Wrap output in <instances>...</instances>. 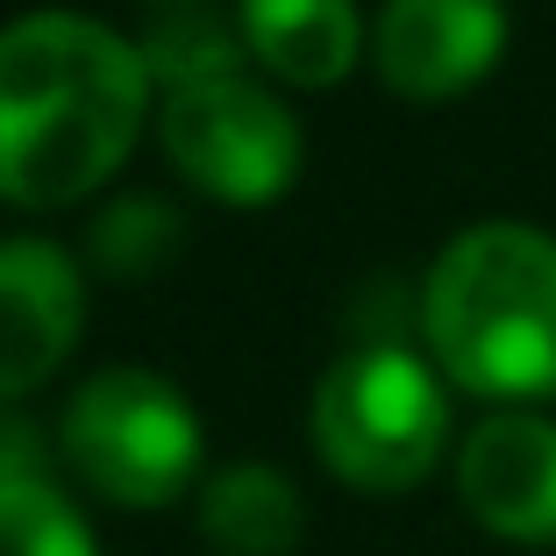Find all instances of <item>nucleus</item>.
<instances>
[{"mask_svg":"<svg viewBox=\"0 0 556 556\" xmlns=\"http://www.w3.org/2000/svg\"><path fill=\"white\" fill-rule=\"evenodd\" d=\"M150 108L143 43L72 8H36L0 29V200L65 207L93 193Z\"/></svg>","mask_w":556,"mask_h":556,"instance_id":"nucleus-1","label":"nucleus"},{"mask_svg":"<svg viewBox=\"0 0 556 556\" xmlns=\"http://www.w3.org/2000/svg\"><path fill=\"white\" fill-rule=\"evenodd\" d=\"M421 336L464 393L556 400V236L471 222L421 286Z\"/></svg>","mask_w":556,"mask_h":556,"instance_id":"nucleus-2","label":"nucleus"},{"mask_svg":"<svg viewBox=\"0 0 556 556\" xmlns=\"http://www.w3.org/2000/svg\"><path fill=\"white\" fill-rule=\"evenodd\" d=\"M450 442V393L407 343H357L314 386V450L364 492H407Z\"/></svg>","mask_w":556,"mask_h":556,"instance_id":"nucleus-3","label":"nucleus"},{"mask_svg":"<svg viewBox=\"0 0 556 556\" xmlns=\"http://www.w3.org/2000/svg\"><path fill=\"white\" fill-rule=\"evenodd\" d=\"M65 457L100 500L164 507L200 471V414L157 371H93L65 407Z\"/></svg>","mask_w":556,"mask_h":556,"instance_id":"nucleus-4","label":"nucleus"},{"mask_svg":"<svg viewBox=\"0 0 556 556\" xmlns=\"http://www.w3.org/2000/svg\"><path fill=\"white\" fill-rule=\"evenodd\" d=\"M157 136H164V157L179 164L200 193L236 200V207L278 200L293 186L300 157H307L293 108L250 72H214V79L172 86L157 100Z\"/></svg>","mask_w":556,"mask_h":556,"instance_id":"nucleus-5","label":"nucleus"},{"mask_svg":"<svg viewBox=\"0 0 556 556\" xmlns=\"http://www.w3.org/2000/svg\"><path fill=\"white\" fill-rule=\"evenodd\" d=\"M457 492L478 528L507 542H556V421L485 414L457 450Z\"/></svg>","mask_w":556,"mask_h":556,"instance_id":"nucleus-6","label":"nucleus"},{"mask_svg":"<svg viewBox=\"0 0 556 556\" xmlns=\"http://www.w3.org/2000/svg\"><path fill=\"white\" fill-rule=\"evenodd\" d=\"M86 321V286L72 250L50 236H8L0 243V400L43 386L72 357Z\"/></svg>","mask_w":556,"mask_h":556,"instance_id":"nucleus-7","label":"nucleus"},{"mask_svg":"<svg viewBox=\"0 0 556 556\" xmlns=\"http://www.w3.org/2000/svg\"><path fill=\"white\" fill-rule=\"evenodd\" d=\"M507 50V0H386L371 29V58L400 93H457L485 79Z\"/></svg>","mask_w":556,"mask_h":556,"instance_id":"nucleus-8","label":"nucleus"},{"mask_svg":"<svg viewBox=\"0 0 556 556\" xmlns=\"http://www.w3.org/2000/svg\"><path fill=\"white\" fill-rule=\"evenodd\" d=\"M236 29L293 86H336L364 43L357 0H236Z\"/></svg>","mask_w":556,"mask_h":556,"instance_id":"nucleus-9","label":"nucleus"},{"mask_svg":"<svg viewBox=\"0 0 556 556\" xmlns=\"http://www.w3.org/2000/svg\"><path fill=\"white\" fill-rule=\"evenodd\" d=\"M300 528H307V507L293 478L271 464H229L200 492V535L222 556H293Z\"/></svg>","mask_w":556,"mask_h":556,"instance_id":"nucleus-10","label":"nucleus"},{"mask_svg":"<svg viewBox=\"0 0 556 556\" xmlns=\"http://www.w3.org/2000/svg\"><path fill=\"white\" fill-rule=\"evenodd\" d=\"M143 65H150V86H164V93L214 79V72H243V29H229L214 8H179L143 36Z\"/></svg>","mask_w":556,"mask_h":556,"instance_id":"nucleus-11","label":"nucleus"},{"mask_svg":"<svg viewBox=\"0 0 556 556\" xmlns=\"http://www.w3.org/2000/svg\"><path fill=\"white\" fill-rule=\"evenodd\" d=\"M0 556H100L86 514L50 478H8L0 485Z\"/></svg>","mask_w":556,"mask_h":556,"instance_id":"nucleus-12","label":"nucleus"},{"mask_svg":"<svg viewBox=\"0 0 556 556\" xmlns=\"http://www.w3.org/2000/svg\"><path fill=\"white\" fill-rule=\"evenodd\" d=\"M172 243H179V222L157 200H122V207H108L93 222V250L108 271H150Z\"/></svg>","mask_w":556,"mask_h":556,"instance_id":"nucleus-13","label":"nucleus"}]
</instances>
